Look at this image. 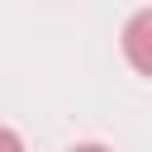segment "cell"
Returning a JSON list of instances; mask_svg holds the SVG:
<instances>
[{"instance_id":"3","label":"cell","mask_w":152,"mask_h":152,"mask_svg":"<svg viewBox=\"0 0 152 152\" xmlns=\"http://www.w3.org/2000/svg\"><path fill=\"white\" fill-rule=\"evenodd\" d=\"M71 152H114V147H104V142H81V147H71Z\"/></svg>"},{"instance_id":"2","label":"cell","mask_w":152,"mask_h":152,"mask_svg":"<svg viewBox=\"0 0 152 152\" xmlns=\"http://www.w3.org/2000/svg\"><path fill=\"white\" fill-rule=\"evenodd\" d=\"M0 152H24V138L14 128H0Z\"/></svg>"},{"instance_id":"1","label":"cell","mask_w":152,"mask_h":152,"mask_svg":"<svg viewBox=\"0 0 152 152\" xmlns=\"http://www.w3.org/2000/svg\"><path fill=\"white\" fill-rule=\"evenodd\" d=\"M147 43H152V10H138V14L124 24V52H128V62H133L138 76H152V52H147Z\"/></svg>"}]
</instances>
